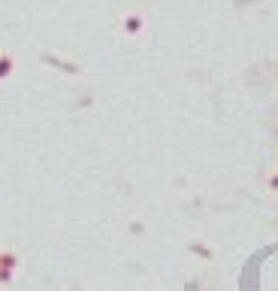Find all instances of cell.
Here are the masks:
<instances>
[{"label": "cell", "mask_w": 278, "mask_h": 291, "mask_svg": "<svg viewBox=\"0 0 278 291\" xmlns=\"http://www.w3.org/2000/svg\"><path fill=\"white\" fill-rule=\"evenodd\" d=\"M121 30H124L127 36H139V33L145 30V15L136 12V9H127V12L121 15Z\"/></svg>", "instance_id": "2"}, {"label": "cell", "mask_w": 278, "mask_h": 291, "mask_svg": "<svg viewBox=\"0 0 278 291\" xmlns=\"http://www.w3.org/2000/svg\"><path fill=\"white\" fill-rule=\"evenodd\" d=\"M18 273V255L9 249H0V285H12Z\"/></svg>", "instance_id": "1"}, {"label": "cell", "mask_w": 278, "mask_h": 291, "mask_svg": "<svg viewBox=\"0 0 278 291\" xmlns=\"http://www.w3.org/2000/svg\"><path fill=\"white\" fill-rule=\"evenodd\" d=\"M12 73H15V55L0 49V79H9Z\"/></svg>", "instance_id": "3"}, {"label": "cell", "mask_w": 278, "mask_h": 291, "mask_svg": "<svg viewBox=\"0 0 278 291\" xmlns=\"http://www.w3.org/2000/svg\"><path fill=\"white\" fill-rule=\"evenodd\" d=\"M269 188H272V191H278V173H272V179H269Z\"/></svg>", "instance_id": "4"}]
</instances>
